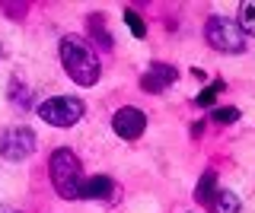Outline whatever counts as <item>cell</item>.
I'll return each mask as SVG.
<instances>
[{
    "label": "cell",
    "instance_id": "6da1fadb",
    "mask_svg": "<svg viewBox=\"0 0 255 213\" xmlns=\"http://www.w3.org/2000/svg\"><path fill=\"white\" fill-rule=\"evenodd\" d=\"M61 64L77 86H93L99 80V58H96L93 45L80 35L61 38Z\"/></svg>",
    "mask_w": 255,
    "mask_h": 213
},
{
    "label": "cell",
    "instance_id": "7a4b0ae2",
    "mask_svg": "<svg viewBox=\"0 0 255 213\" xmlns=\"http://www.w3.org/2000/svg\"><path fill=\"white\" fill-rule=\"evenodd\" d=\"M48 169H51V181L54 188H58L61 197H67V201H80V185H83V165L70 149H58V153H51V159H48Z\"/></svg>",
    "mask_w": 255,
    "mask_h": 213
},
{
    "label": "cell",
    "instance_id": "3957f363",
    "mask_svg": "<svg viewBox=\"0 0 255 213\" xmlns=\"http://www.w3.org/2000/svg\"><path fill=\"white\" fill-rule=\"evenodd\" d=\"M204 38L214 45L217 51H233L239 54L246 48V38H243V29H239L236 19H227V16H211L204 26Z\"/></svg>",
    "mask_w": 255,
    "mask_h": 213
},
{
    "label": "cell",
    "instance_id": "277c9868",
    "mask_svg": "<svg viewBox=\"0 0 255 213\" xmlns=\"http://www.w3.org/2000/svg\"><path fill=\"white\" fill-rule=\"evenodd\" d=\"M38 118L54 128H74V124L83 118V102L77 96H54L38 105Z\"/></svg>",
    "mask_w": 255,
    "mask_h": 213
},
{
    "label": "cell",
    "instance_id": "5b68a950",
    "mask_svg": "<svg viewBox=\"0 0 255 213\" xmlns=\"http://www.w3.org/2000/svg\"><path fill=\"white\" fill-rule=\"evenodd\" d=\"M35 153V134L29 128H10L0 134V156L10 162H19Z\"/></svg>",
    "mask_w": 255,
    "mask_h": 213
},
{
    "label": "cell",
    "instance_id": "8992f818",
    "mask_svg": "<svg viewBox=\"0 0 255 213\" xmlns=\"http://www.w3.org/2000/svg\"><path fill=\"white\" fill-rule=\"evenodd\" d=\"M112 128H115V134L122 140H137L143 131H147V115L140 112V108H134V105H125V108H118L115 118H112Z\"/></svg>",
    "mask_w": 255,
    "mask_h": 213
},
{
    "label": "cell",
    "instance_id": "52a82bcc",
    "mask_svg": "<svg viewBox=\"0 0 255 213\" xmlns=\"http://www.w3.org/2000/svg\"><path fill=\"white\" fill-rule=\"evenodd\" d=\"M175 76H179V70H175V67H169V64H153L147 73L140 76V86L147 92H163L166 86L175 83Z\"/></svg>",
    "mask_w": 255,
    "mask_h": 213
},
{
    "label": "cell",
    "instance_id": "ba28073f",
    "mask_svg": "<svg viewBox=\"0 0 255 213\" xmlns=\"http://www.w3.org/2000/svg\"><path fill=\"white\" fill-rule=\"evenodd\" d=\"M112 191V181L106 175H96V178H83L80 185V201H99Z\"/></svg>",
    "mask_w": 255,
    "mask_h": 213
},
{
    "label": "cell",
    "instance_id": "9c48e42d",
    "mask_svg": "<svg viewBox=\"0 0 255 213\" xmlns=\"http://www.w3.org/2000/svg\"><path fill=\"white\" fill-rule=\"evenodd\" d=\"M239 29H243V35H255V0H243L239 3Z\"/></svg>",
    "mask_w": 255,
    "mask_h": 213
},
{
    "label": "cell",
    "instance_id": "30bf717a",
    "mask_svg": "<svg viewBox=\"0 0 255 213\" xmlns=\"http://www.w3.org/2000/svg\"><path fill=\"white\" fill-rule=\"evenodd\" d=\"M211 210L214 213H239V197L230 194V191H220V194H214Z\"/></svg>",
    "mask_w": 255,
    "mask_h": 213
},
{
    "label": "cell",
    "instance_id": "8fae6325",
    "mask_svg": "<svg viewBox=\"0 0 255 213\" xmlns=\"http://www.w3.org/2000/svg\"><path fill=\"white\" fill-rule=\"evenodd\" d=\"M214 185H217V175H214V172H204V178L198 181V191H195L198 204H214Z\"/></svg>",
    "mask_w": 255,
    "mask_h": 213
},
{
    "label": "cell",
    "instance_id": "7c38bea8",
    "mask_svg": "<svg viewBox=\"0 0 255 213\" xmlns=\"http://www.w3.org/2000/svg\"><path fill=\"white\" fill-rule=\"evenodd\" d=\"M125 22H128V29L134 32V38H143V35H147V29H143V22H140V16H137L134 10L125 13Z\"/></svg>",
    "mask_w": 255,
    "mask_h": 213
},
{
    "label": "cell",
    "instance_id": "4fadbf2b",
    "mask_svg": "<svg viewBox=\"0 0 255 213\" xmlns=\"http://www.w3.org/2000/svg\"><path fill=\"white\" fill-rule=\"evenodd\" d=\"M236 118H239L236 108H217V112H214V121H220V124H230V121H236Z\"/></svg>",
    "mask_w": 255,
    "mask_h": 213
},
{
    "label": "cell",
    "instance_id": "5bb4252c",
    "mask_svg": "<svg viewBox=\"0 0 255 213\" xmlns=\"http://www.w3.org/2000/svg\"><path fill=\"white\" fill-rule=\"evenodd\" d=\"M217 92H220V83H217V86H211V89H204L201 96H198V105H214V99H217Z\"/></svg>",
    "mask_w": 255,
    "mask_h": 213
}]
</instances>
